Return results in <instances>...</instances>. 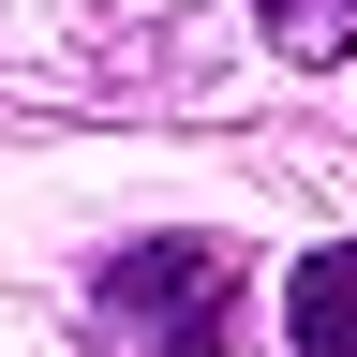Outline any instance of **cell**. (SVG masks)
<instances>
[{
	"label": "cell",
	"instance_id": "6da1fadb",
	"mask_svg": "<svg viewBox=\"0 0 357 357\" xmlns=\"http://www.w3.org/2000/svg\"><path fill=\"white\" fill-rule=\"evenodd\" d=\"M105 312H119L134 357H223L238 312H253V268H238V238H119Z\"/></svg>",
	"mask_w": 357,
	"mask_h": 357
},
{
	"label": "cell",
	"instance_id": "7a4b0ae2",
	"mask_svg": "<svg viewBox=\"0 0 357 357\" xmlns=\"http://www.w3.org/2000/svg\"><path fill=\"white\" fill-rule=\"evenodd\" d=\"M283 328H298V357H357V238L298 253V283H283Z\"/></svg>",
	"mask_w": 357,
	"mask_h": 357
},
{
	"label": "cell",
	"instance_id": "3957f363",
	"mask_svg": "<svg viewBox=\"0 0 357 357\" xmlns=\"http://www.w3.org/2000/svg\"><path fill=\"white\" fill-rule=\"evenodd\" d=\"M253 30H268V60H342V45H357V0H253Z\"/></svg>",
	"mask_w": 357,
	"mask_h": 357
}]
</instances>
